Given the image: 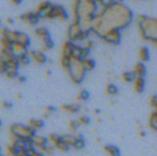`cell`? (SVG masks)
Segmentation results:
<instances>
[{
    "instance_id": "8fae6325",
    "label": "cell",
    "mask_w": 157,
    "mask_h": 156,
    "mask_svg": "<svg viewBox=\"0 0 157 156\" xmlns=\"http://www.w3.org/2000/svg\"><path fill=\"white\" fill-rule=\"evenodd\" d=\"M53 4L51 3L49 1H42L38 3L35 9V12H38L41 18H44L47 16L48 14L50 12Z\"/></svg>"
},
{
    "instance_id": "c3c4849f",
    "label": "cell",
    "mask_w": 157,
    "mask_h": 156,
    "mask_svg": "<svg viewBox=\"0 0 157 156\" xmlns=\"http://www.w3.org/2000/svg\"><path fill=\"white\" fill-rule=\"evenodd\" d=\"M153 111L156 112V113H157V105H156V106L154 108V110H153Z\"/></svg>"
},
{
    "instance_id": "f546056e",
    "label": "cell",
    "mask_w": 157,
    "mask_h": 156,
    "mask_svg": "<svg viewBox=\"0 0 157 156\" xmlns=\"http://www.w3.org/2000/svg\"><path fill=\"white\" fill-rule=\"evenodd\" d=\"M67 127H68L70 133L75 134L77 132V130L78 129V128L80 127V124L77 119L76 120H70L67 122Z\"/></svg>"
},
{
    "instance_id": "52a82bcc",
    "label": "cell",
    "mask_w": 157,
    "mask_h": 156,
    "mask_svg": "<svg viewBox=\"0 0 157 156\" xmlns=\"http://www.w3.org/2000/svg\"><path fill=\"white\" fill-rule=\"evenodd\" d=\"M101 38L108 44L116 45L119 44L121 41V30L117 28L110 29L107 31Z\"/></svg>"
},
{
    "instance_id": "7c38bea8",
    "label": "cell",
    "mask_w": 157,
    "mask_h": 156,
    "mask_svg": "<svg viewBox=\"0 0 157 156\" xmlns=\"http://www.w3.org/2000/svg\"><path fill=\"white\" fill-rule=\"evenodd\" d=\"M75 45L76 44H75V42H73L71 41H69V40L64 41L62 44V45H61V56L67 57V58H71Z\"/></svg>"
},
{
    "instance_id": "cb8c5ba5",
    "label": "cell",
    "mask_w": 157,
    "mask_h": 156,
    "mask_svg": "<svg viewBox=\"0 0 157 156\" xmlns=\"http://www.w3.org/2000/svg\"><path fill=\"white\" fill-rule=\"evenodd\" d=\"M13 45V42L10 39L7 38H2L0 37V47L3 50L12 51V47Z\"/></svg>"
},
{
    "instance_id": "f6af8a7d",
    "label": "cell",
    "mask_w": 157,
    "mask_h": 156,
    "mask_svg": "<svg viewBox=\"0 0 157 156\" xmlns=\"http://www.w3.org/2000/svg\"><path fill=\"white\" fill-rule=\"evenodd\" d=\"M50 74H51V73H50V70H45V72H44V75H45V76H46V77H48V76H50Z\"/></svg>"
},
{
    "instance_id": "bcb514c9",
    "label": "cell",
    "mask_w": 157,
    "mask_h": 156,
    "mask_svg": "<svg viewBox=\"0 0 157 156\" xmlns=\"http://www.w3.org/2000/svg\"><path fill=\"white\" fill-rule=\"evenodd\" d=\"M20 98H21V94H20V93H17L16 96H15V99H19Z\"/></svg>"
},
{
    "instance_id": "74e56055",
    "label": "cell",
    "mask_w": 157,
    "mask_h": 156,
    "mask_svg": "<svg viewBox=\"0 0 157 156\" xmlns=\"http://www.w3.org/2000/svg\"><path fill=\"white\" fill-rule=\"evenodd\" d=\"M84 145H85V141H84V139H83L81 136H80L79 139H78V142H77L76 145H75V149H78V150L82 149V148L84 147Z\"/></svg>"
},
{
    "instance_id": "ffe728a7",
    "label": "cell",
    "mask_w": 157,
    "mask_h": 156,
    "mask_svg": "<svg viewBox=\"0 0 157 156\" xmlns=\"http://www.w3.org/2000/svg\"><path fill=\"white\" fill-rule=\"evenodd\" d=\"M138 59L140 62L145 63L150 59V50L147 47H142L138 50L137 52Z\"/></svg>"
},
{
    "instance_id": "484cf974",
    "label": "cell",
    "mask_w": 157,
    "mask_h": 156,
    "mask_svg": "<svg viewBox=\"0 0 157 156\" xmlns=\"http://www.w3.org/2000/svg\"><path fill=\"white\" fill-rule=\"evenodd\" d=\"M47 139L48 141V143L51 144L55 148L59 143L60 141L62 139V136H60V135L55 134V133H52V134L48 136Z\"/></svg>"
},
{
    "instance_id": "7a4b0ae2",
    "label": "cell",
    "mask_w": 157,
    "mask_h": 156,
    "mask_svg": "<svg viewBox=\"0 0 157 156\" xmlns=\"http://www.w3.org/2000/svg\"><path fill=\"white\" fill-rule=\"evenodd\" d=\"M136 22L140 36L153 44L157 43V18L140 15Z\"/></svg>"
},
{
    "instance_id": "d590c367",
    "label": "cell",
    "mask_w": 157,
    "mask_h": 156,
    "mask_svg": "<svg viewBox=\"0 0 157 156\" xmlns=\"http://www.w3.org/2000/svg\"><path fill=\"white\" fill-rule=\"evenodd\" d=\"M28 153H29V156H44V154L42 152H41L39 150L32 148L31 146L28 149Z\"/></svg>"
},
{
    "instance_id": "8d00e7d4",
    "label": "cell",
    "mask_w": 157,
    "mask_h": 156,
    "mask_svg": "<svg viewBox=\"0 0 157 156\" xmlns=\"http://www.w3.org/2000/svg\"><path fill=\"white\" fill-rule=\"evenodd\" d=\"M83 42H84V45H83V47H85V48L87 49L88 50H90L91 49L94 48V41H92V40L89 39V38L84 40Z\"/></svg>"
},
{
    "instance_id": "4316f807",
    "label": "cell",
    "mask_w": 157,
    "mask_h": 156,
    "mask_svg": "<svg viewBox=\"0 0 157 156\" xmlns=\"http://www.w3.org/2000/svg\"><path fill=\"white\" fill-rule=\"evenodd\" d=\"M121 78L122 81H124L126 84H130V83L132 84L133 80H134L135 76L132 71H124L121 73Z\"/></svg>"
},
{
    "instance_id": "681fc988",
    "label": "cell",
    "mask_w": 157,
    "mask_h": 156,
    "mask_svg": "<svg viewBox=\"0 0 157 156\" xmlns=\"http://www.w3.org/2000/svg\"><path fill=\"white\" fill-rule=\"evenodd\" d=\"M154 45H155V46H156V47H157V43H156V44H154Z\"/></svg>"
},
{
    "instance_id": "7dc6e473",
    "label": "cell",
    "mask_w": 157,
    "mask_h": 156,
    "mask_svg": "<svg viewBox=\"0 0 157 156\" xmlns=\"http://www.w3.org/2000/svg\"><path fill=\"white\" fill-rule=\"evenodd\" d=\"M94 1L96 2L97 3H98V6H100V5L101 4V2H102V1H103V0H94Z\"/></svg>"
},
{
    "instance_id": "f1b7e54d",
    "label": "cell",
    "mask_w": 157,
    "mask_h": 156,
    "mask_svg": "<svg viewBox=\"0 0 157 156\" xmlns=\"http://www.w3.org/2000/svg\"><path fill=\"white\" fill-rule=\"evenodd\" d=\"M89 98V93L88 92L86 91L85 90H81L78 93L76 96V101L77 102H85L86 100H87V99Z\"/></svg>"
},
{
    "instance_id": "7402d4cb",
    "label": "cell",
    "mask_w": 157,
    "mask_h": 156,
    "mask_svg": "<svg viewBox=\"0 0 157 156\" xmlns=\"http://www.w3.org/2000/svg\"><path fill=\"white\" fill-rule=\"evenodd\" d=\"M148 126L152 131L157 132V113L153 111L148 118Z\"/></svg>"
},
{
    "instance_id": "7bdbcfd3",
    "label": "cell",
    "mask_w": 157,
    "mask_h": 156,
    "mask_svg": "<svg viewBox=\"0 0 157 156\" xmlns=\"http://www.w3.org/2000/svg\"><path fill=\"white\" fill-rule=\"evenodd\" d=\"M16 80H17V81H18V82H19V83H23L25 80V76H19V75H18V76L17 77Z\"/></svg>"
},
{
    "instance_id": "83f0119b",
    "label": "cell",
    "mask_w": 157,
    "mask_h": 156,
    "mask_svg": "<svg viewBox=\"0 0 157 156\" xmlns=\"http://www.w3.org/2000/svg\"><path fill=\"white\" fill-rule=\"evenodd\" d=\"M71 62V58H67V57H63L61 56V59H60V66L63 70L65 71H67L70 67Z\"/></svg>"
},
{
    "instance_id": "e0dca14e",
    "label": "cell",
    "mask_w": 157,
    "mask_h": 156,
    "mask_svg": "<svg viewBox=\"0 0 157 156\" xmlns=\"http://www.w3.org/2000/svg\"><path fill=\"white\" fill-rule=\"evenodd\" d=\"M62 139L67 144L70 148H75V145H76L77 142H78V139H79V135H75L70 133V134H65L63 135Z\"/></svg>"
},
{
    "instance_id": "5bb4252c",
    "label": "cell",
    "mask_w": 157,
    "mask_h": 156,
    "mask_svg": "<svg viewBox=\"0 0 157 156\" xmlns=\"http://www.w3.org/2000/svg\"><path fill=\"white\" fill-rule=\"evenodd\" d=\"M133 75L135 77H144L147 73V68L145 67L144 63L137 62L134 66L132 70Z\"/></svg>"
},
{
    "instance_id": "ba28073f",
    "label": "cell",
    "mask_w": 157,
    "mask_h": 156,
    "mask_svg": "<svg viewBox=\"0 0 157 156\" xmlns=\"http://www.w3.org/2000/svg\"><path fill=\"white\" fill-rule=\"evenodd\" d=\"M41 18V15L35 11V12H25L22 15H20L19 19L26 25L34 26L38 23V21H39Z\"/></svg>"
},
{
    "instance_id": "1f68e13d",
    "label": "cell",
    "mask_w": 157,
    "mask_h": 156,
    "mask_svg": "<svg viewBox=\"0 0 157 156\" xmlns=\"http://www.w3.org/2000/svg\"><path fill=\"white\" fill-rule=\"evenodd\" d=\"M16 58L17 59H18L20 66L28 65L31 61V59L30 58H29L28 54H24V55H21V56H19V57H16Z\"/></svg>"
},
{
    "instance_id": "8992f818",
    "label": "cell",
    "mask_w": 157,
    "mask_h": 156,
    "mask_svg": "<svg viewBox=\"0 0 157 156\" xmlns=\"http://www.w3.org/2000/svg\"><path fill=\"white\" fill-rule=\"evenodd\" d=\"M82 31L83 27L81 26V23L72 21L71 24L68 26L67 32V38L69 41H71L75 43L80 41V38H81Z\"/></svg>"
},
{
    "instance_id": "836d02e7",
    "label": "cell",
    "mask_w": 157,
    "mask_h": 156,
    "mask_svg": "<svg viewBox=\"0 0 157 156\" xmlns=\"http://www.w3.org/2000/svg\"><path fill=\"white\" fill-rule=\"evenodd\" d=\"M78 122H79L80 125H87L90 122V118L86 114H83L78 118Z\"/></svg>"
},
{
    "instance_id": "d6986e66",
    "label": "cell",
    "mask_w": 157,
    "mask_h": 156,
    "mask_svg": "<svg viewBox=\"0 0 157 156\" xmlns=\"http://www.w3.org/2000/svg\"><path fill=\"white\" fill-rule=\"evenodd\" d=\"M34 35L35 37L38 38L40 41L50 38L49 32L46 28L44 27H38L34 31Z\"/></svg>"
},
{
    "instance_id": "4fadbf2b",
    "label": "cell",
    "mask_w": 157,
    "mask_h": 156,
    "mask_svg": "<svg viewBox=\"0 0 157 156\" xmlns=\"http://www.w3.org/2000/svg\"><path fill=\"white\" fill-rule=\"evenodd\" d=\"M60 110L63 111L64 113H70V114H76L79 113L81 110V106L78 102L75 103H67V104H62L60 106Z\"/></svg>"
},
{
    "instance_id": "603a6c76",
    "label": "cell",
    "mask_w": 157,
    "mask_h": 156,
    "mask_svg": "<svg viewBox=\"0 0 157 156\" xmlns=\"http://www.w3.org/2000/svg\"><path fill=\"white\" fill-rule=\"evenodd\" d=\"M41 43V45H40V50H41L42 52H47L48 50H50L53 47V41H52L51 38H46V39L42 40V41H40Z\"/></svg>"
},
{
    "instance_id": "60d3db41",
    "label": "cell",
    "mask_w": 157,
    "mask_h": 156,
    "mask_svg": "<svg viewBox=\"0 0 157 156\" xmlns=\"http://www.w3.org/2000/svg\"><path fill=\"white\" fill-rule=\"evenodd\" d=\"M1 106L2 107L3 109H9L12 106V104L9 102H8V101H2V102H1Z\"/></svg>"
},
{
    "instance_id": "f35d334b",
    "label": "cell",
    "mask_w": 157,
    "mask_h": 156,
    "mask_svg": "<svg viewBox=\"0 0 157 156\" xmlns=\"http://www.w3.org/2000/svg\"><path fill=\"white\" fill-rule=\"evenodd\" d=\"M149 104H150V106L151 107L153 110H154V108L157 105V95H153V96H152L150 98Z\"/></svg>"
},
{
    "instance_id": "9a60e30c",
    "label": "cell",
    "mask_w": 157,
    "mask_h": 156,
    "mask_svg": "<svg viewBox=\"0 0 157 156\" xmlns=\"http://www.w3.org/2000/svg\"><path fill=\"white\" fill-rule=\"evenodd\" d=\"M132 87L135 93H141L145 88L144 77H135L132 82Z\"/></svg>"
},
{
    "instance_id": "ac0fdd59",
    "label": "cell",
    "mask_w": 157,
    "mask_h": 156,
    "mask_svg": "<svg viewBox=\"0 0 157 156\" xmlns=\"http://www.w3.org/2000/svg\"><path fill=\"white\" fill-rule=\"evenodd\" d=\"M35 132L39 131L44 127V121L40 119H32L29 121L27 124Z\"/></svg>"
},
{
    "instance_id": "30bf717a",
    "label": "cell",
    "mask_w": 157,
    "mask_h": 156,
    "mask_svg": "<svg viewBox=\"0 0 157 156\" xmlns=\"http://www.w3.org/2000/svg\"><path fill=\"white\" fill-rule=\"evenodd\" d=\"M28 54H29L31 61H34L38 64H44L47 61V57H46L45 54L40 50H29Z\"/></svg>"
},
{
    "instance_id": "6da1fadb",
    "label": "cell",
    "mask_w": 157,
    "mask_h": 156,
    "mask_svg": "<svg viewBox=\"0 0 157 156\" xmlns=\"http://www.w3.org/2000/svg\"><path fill=\"white\" fill-rule=\"evenodd\" d=\"M133 12L123 2H115L106 6H98L92 24V32L102 38L103 35L113 28H127L133 20Z\"/></svg>"
},
{
    "instance_id": "4dcf8cb0",
    "label": "cell",
    "mask_w": 157,
    "mask_h": 156,
    "mask_svg": "<svg viewBox=\"0 0 157 156\" xmlns=\"http://www.w3.org/2000/svg\"><path fill=\"white\" fill-rule=\"evenodd\" d=\"M83 63H84V67H85L87 72L94 70V68L95 67V65H96L95 61H94V60H92L91 58H89L83 60Z\"/></svg>"
},
{
    "instance_id": "ab89813d",
    "label": "cell",
    "mask_w": 157,
    "mask_h": 156,
    "mask_svg": "<svg viewBox=\"0 0 157 156\" xmlns=\"http://www.w3.org/2000/svg\"><path fill=\"white\" fill-rule=\"evenodd\" d=\"M115 2H117V0H103L102 2H101V4L98 6H108V5H110V4H112V3Z\"/></svg>"
},
{
    "instance_id": "5b68a950",
    "label": "cell",
    "mask_w": 157,
    "mask_h": 156,
    "mask_svg": "<svg viewBox=\"0 0 157 156\" xmlns=\"http://www.w3.org/2000/svg\"><path fill=\"white\" fill-rule=\"evenodd\" d=\"M67 18H68V15H67L65 9L59 5L54 4L49 13L45 17V18H48V19H56L61 22L65 21Z\"/></svg>"
},
{
    "instance_id": "d6a6232c",
    "label": "cell",
    "mask_w": 157,
    "mask_h": 156,
    "mask_svg": "<svg viewBox=\"0 0 157 156\" xmlns=\"http://www.w3.org/2000/svg\"><path fill=\"white\" fill-rule=\"evenodd\" d=\"M55 110V108L51 106H46L45 108L44 109V110H43V113H42L43 118L46 119V118L51 116L54 113Z\"/></svg>"
},
{
    "instance_id": "f907efd6",
    "label": "cell",
    "mask_w": 157,
    "mask_h": 156,
    "mask_svg": "<svg viewBox=\"0 0 157 156\" xmlns=\"http://www.w3.org/2000/svg\"><path fill=\"white\" fill-rule=\"evenodd\" d=\"M1 156H2V155H1Z\"/></svg>"
},
{
    "instance_id": "9c48e42d",
    "label": "cell",
    "mask_w": 157,
    "mask_h": 156,
    "mask_svg": "<svg viewBox=\"0 0 157 156\" xmlns=\"http://www.w3.org/2000/svg\"><path fill=\"white\" fill-rule=\"evenodd\" d=\"M29 143H30L31 147L40 150L41 148L45 146L47 144H48V141L47 138L35 133L34 136L32 137V139H30V141H29Z\"/></svg>"
},
{
    "instance_id": "44dd1931",
    "label": "cell",
    "mask_w": 157,
    "mask_h": 156,
    "mask_svg": "<svg viewBox=\"0 0 157 156\" xmlns=\"http://www.w3.org/2000/svg\"><path fill=\"white\" fill-rule=\"evenodd\" d=\"M104 151L108 156H121L120 149L113 145H104Z\"/></svg>"
},
{
    "instance_id": "ee69618b",
    "label": "cell",
    "mask_w": 157,
    "mask_h": 156,
    "mask_svg": "<svg viewBox=\"0 0 157 156\" xmlns=\"http://www.w3.org/2000/svg\"><path fill=\"white\" fill-rule=\"evenodd\" d=\"M6 24H8V25H11V24H13V20L10 18H7L6 19Z\"/></svg>"
},
{
    "instance_id": "e575fe53",
    "label": "cell",
    "mask_w": 157,
    "mask_h": 156,
    "mask_svg": "<svg viewBox=\"0 0 157 156\" xmlns=\"http://www.w3.org/2000/svg\"><path fill=\"white\" fill-rule=\"evenodd\" d=\"M3 75H4L7 79H17V77L18 76V71L9 70H6Z\"/></svg>"
},
{
    "instance_id": "3957f363",
    "label": "cell",
    "mask_w": 157,
    "mask_h": 156,
    "mask_svg": "<svg viewBox=\"0 0 157 156\" xmlns=\"http://www.w3.org/2000/svg\"><path fill=\"white\" fill-rule=\"evenodd\" d=\"M67 72L68 73L69 77L73 83L78 84L82 82L87 73V70L83 63V60L71 58L70 67Z\"/></svg>"
},
{
    "instance_id": "2e32d148",
    "label": "cell",
    "mask_w": 157,
    "mask_h": 156,
    "mask_svg": "<svg viewBox=\"0 0 157 156\" xmlns=\"http://www.w3.org/2000/svg\"><path fill=\"white\" fill-rule=\"evenodd\" d=\"M12 52L15 57H19L28 54L29 50H28L27 47L22 45V44H18V43H13V45H12Z\"/></svg>"
},
{
    "instance_id": "277c9868",
    "label": "cell",
    "mask_w": 157,
    "mask_h": 156,
    "mask_svg": "<svg viewBox=\"0 0 157 156\" xmlns=\"http://www.w3.org/2000/svg\"><path fill=\"white\" fill-rule=\"evenodd\" d=\"M9 131L12 138L25 141H30L35 133L29 125L21 123L12 124L9 127Z\"/></svg>"
},
{
    "instance_id": "b9f144b4",
    "label": "cell",
    "mask_w": 157,
    "mask_h": 156,
    "mask_svg": "<svg viewBox=\"0 0 157 156\" xmlns=\"http://www.w3.org/2000/svg\"><path fill=\"white\" fill-rule=\"evenodd\" d=\"M9 1L11 2V3L13 5H15V6H18V5H19L20 3L21 2V1L22 0H9Z\"/></svg>"
},
{
    "instance_id": "d4e9b609",
    "label": "cell",
    "mask_w": 157,
    "mask_h": 156,
    "mask_svg": "<svg viewBox=\"0 0 157 156\" xmlns=\"http://www.w3.org/2000/svg\"><path fill=\"white\" fill-rule=\"evenodd\" d=\"M104 92L107 96H114L117 94L118 89L117 86L113 84H108L106 85Z\"/></svg>"
}]
</instances>
